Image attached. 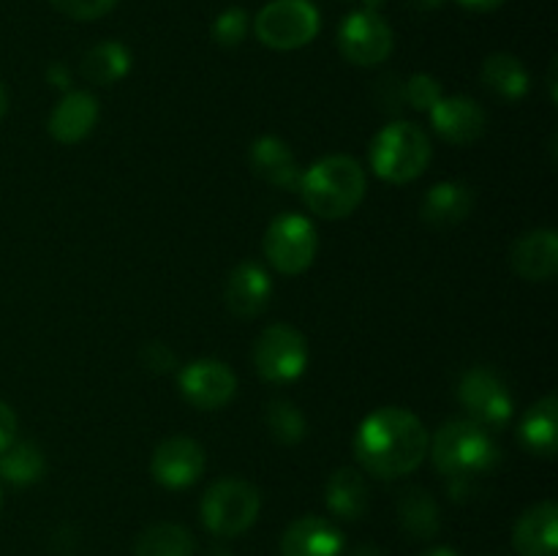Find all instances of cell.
<instances>
[{
    "label": "cell",
    "mask_w": 558,
    "mask_h": 556,
    "mask_svg": "<svg viewBox=\"0 0 558 556\" xmlns=\"http://www.w3.org/2000/svg\"><path fill=\"white\" fill-rule=\"evenodd\" d=\"M338 49L354 65H379L392 52V31L379 11H352L338 27Z\"/></svg>",
    "instance_id": "10"
},
{
    "label": "cell",
    "mask_w": 558,
    "mask_h": 556,
    "mask_svg": "<svg viewBox=\"0 0 558 556\" xmlns=\"http://www.w3.org/2000/svg\"><path fill=\"white\" fill-rule=\"evenodd\" d=\"M180 392L191 407L213 412L232 401L238 392V376L223 360L202 358L180 371Z\"/></svg>",
    "instance_id": "11"
},
{
    "label": "cell",
    "mask_w": 558,
    "mask_h": 556,
    "mask_svg": "<svg viewBox=\"0 0 558 556\" xmlns=\"http://www.w3.org/2000/svg\"><path fill=\"white\" fill-rule=\"evenodd\" d=\"M512 545L521 556H556L558 548V507L545 499L529 507L512 529Z\"/></svg>",
    "instance_id": "19"
},
{
    "label": "cell",
    "mask_w": 558,
    "mask_h": 556,
    "mask_svg": "<svg viewBox=\"0 0 558 556\" xmlns=\"http://www.w3.org/2000/svg\"><path fill=\"white\" fill-rule=\"evenodd\" d=\"M458 398H461V407L466 409L469 420L485 431L505 428L515 412V403H512L501 376L488 368L466 371L458 385Z\"/></svg>",
    "instance_id": "9"
},
{
    "label": "cell",
    "mask_w": 558,
    "mask_h": 556,
    "mask_svg": "<svg viewBox=\"0 0 558 556\" xmlns=\"http://www.w3.org/2000/svg\"><path fill=\"white\" fill-rule=\"evenodd\" d=\"M251 172L265 180L267 185H276L283 191H298L300 185V167L294 158L292 147L281 136H259L248 150Z\"/></svg>",
    "instance_id": "17"
},
{
    "label": "cell",
    "mask_w": 558,
    "mask_h": 556,
    "mask_svg": "<svg viewBox=\"0 0 558 556\" xmlns=\"http://www.w3.org/2000/svg\"><path fill=\"white\" fill-rule=\"evenodd\" d=\"M414 9H436V5H441V0H412Z\"/></svg>",
    "instance_id": "38"
},
{
    "label": "cell",
    "mask_w": 558,
    "mask_h": 556,
    "mask_svg": "<svg viewBox=\"0 0 558 556\" xmlns=\"http://www.w3.org/2000/svg\"><path fill=\"white\" fill-rule=\"evenodd\" d=\"M150 472L163 488H189L205 472V450H202L199 442L189 439V436H172L156 447Z\"/></svg>",
    "instance_id": "12"
},
{
    "label": "cell",
    "mask_w": 558,
    "mask_h": 556,
    "mask_svg": "<svg viewBox=\"0 0 558 556\" xmlns=\"http://www.w3.org/2000/svg\"><path fill=\"white\" fill-rule=\"evenodd\" d=\"M265 425L270 431V436L281 445H298V442L305 439L308 434V423H305V414L294 407L292 401H278L267 403L265 412Z\"/></svg>",
    "instance_id": "28"
},
{
    "label": "cell",
    "mask_w": 558,
    "mask_h": 556,
    "mask_svg": "<svg viewBox=\"0 0 558 556\" xmlns=\"http://www.w3.org/2000/svg\"><path fill=\"white\" fill-rule=\"evenodd\" d=\"M16 442V414L5 401H0V452Z\"/></svg>",
    "instance_id": "33"
},
{
    "label": "cell",
    "mask_w": 558,
    "mask_h": 556,
    "mask_svg": "<svg viewBox=\"0 0 558 556\" xmlns=\"http://www.w3.org/2000/svg\"><path fill=\"white\" fill-rule=\"evenodd\" d=\"M49 3H52L60 14L71 16V20L90 22L109 14V11L118 5V0H49Z\"/></svg>",
    "instance_id": "31"
},
{
    "label": "cell",
    "mask_w": 558,
    "mask_h": 556,
    "mask_svg": "<svg viewBox=\"0 0 558 556\" xmlns=\"http://www.w3.org/2000/svg\"><path fill=\"white\" fill-rule=\"evenodd\" d=\"M398 521L403 532L412 534L414 540H430L439 534L441 512L428 491L409 488L398 499Z\"/></svg>",
    "instance_id": "24"
},
{
    "label": "cell",
    "mask_w": 558,
    "mask_h": 556,
    "mask_svg": "<svg viewBox=\"0 0 558 556\" xmlns=\"http://www.w3.org/2000/svg\"><path fill=\"white\" fill-rule=\"evenodd\" d=\"M256 374L270 385H292L308 368V343L292 325H270L254 343Z\"/></svg>",
    "instance_id": "7"
},
{
    "label": "cell",
    "mask_w": 558,
    "mask_h": 556,
    "mask_svg": "<svg viewBox=\"0 0 558 556\" xmlns=\"http://www.w3.org/2000/svg\"><path fill=\"white\" fill-rule=\"evenodd\" d=\"M352 556H381V554H379V548H376V545H360V548L354 551Z\"/></svg>",
    "instance_id": "36"
},
{
    "label": "cell",
    "mask_w": 558,
    "mask_h": 556,
    "mask_svg": "<svg viewBox=\"0 0 558 556\" xmlns=\"http://www.w3.org/2000/svg\"><path fill=\"white\" fill-rule=\"evenodd\" d=\"M365 185L368 180L357 158L325 156L300 174L298 191L314 216L336 221L357 210L360 202L365 200Z\"/></svg>",
    "instance_id": "3"
},
{
    "label": "cell",
    "mask_w": 558,
    "mask_h": 556,
    "mask_svg": "<svg viewBox=\"0 0 558 556\" xmlns=\"http://www.w3.org/2000/svg\"><path fill=\"white\" fill-rule=\"evenodd\" d=\"M341 529L319 516L298 518L281 537V556H341Z\"/></svg>",
    "instance_id": "16"
},
{
    "label": "cell",
    "mask_w": 558,
    "mask_h": 556,
    "mask_svg": "<svg viewBox=\"0 0 558 556\" xmlns=\"http://www.w3.org/2000/svg\"><path fill=\"white\" fill-rule=\"evenodd\" d=\"M423 556H458V551L445 548V545H441V548H430V551H425Z\"/></svg>",
    "instance_id": "37"
},
{
    "label": "cell",
    "mask_w": 558,
    "mask_h": 556,
    "mask_svg": "<svg viewBox=\"0 0 558 556\" xmlns=\"http://www.w3.org/2000/svg\"><path fill=\"white\" fill-rule=\"evenodd\" d=\"M259 491L240 478H223L202 499V523L216 537H238L259 518Z\"/></svg>",
    "instance_id": "5"
},
{
    "label": "cell",
    "mask_w": 558,
    "mask_h": 556,
    "mask_svg": "<svg viewBox=\"0 0 558 556\" xmlns=\"http://www.w3.org/2000/svg\"><path fill=\"white\" fill-rule=\"evenodd\" d=\"M436 469L452 483L456 494H466L474 480L494 472L501 461L499 445L490 431L480 428L469 418L447 420L430 445Z\"/></svg>",
    "instance_id": "2"
},
{
    "label": "cell",
    "mask_w": 558,
    "mask_h": 556,
    "mask_svg": "<svg viewBox=\"0 0 558 556\" xmlns=\"http://www.w3.org/2000/svg\"><path fill=\"white\" fill-rule=\"evenodd\" d=\"M483 85L505 101H521L529 93V74L510 52H494L483 63Z\"/></svg>",
    "instance_id": "25"
},
{
    "label": "cell",
    "mask_w": 558,
    "mask_h": 556,
    "mask_svg": "<svg viewBox=\"0 0 558 556\" xmlns=\"http://www.w3.org/2000/svg\"><path fill=\"white\" fill-rule=\"evenodd\" d=\"M354 456L374 478H403L428 456V431L409 409L381 407L360 423Z\"/></svg>",
    "instance_id": "1"
},
{
    "label": "cell",
    "mask_w": 558,
    "mask_h": 556,
    "mask_svg": "<svg viewBox=\"0 0 558 556\" xmlns=\"http://www.w3.org/2000/svg\"><path fill=\"white\" fill-rule=\"evenodd\" d=\"M319 25V11L311 0H270L254 20L256 38L278 52H292L311 44Z\"/></svg>",
    "instance_id": "6"
},
{
    "label": "cell",
    "mask_w": 558,
    "mask_h": 556,
    "mask_svg": "<svg viewBox=\"0 0 558 556\" xmlns=\"http://www.w3.org/2000/svg\"><path fill=\"white\" fill-rule=\"evenodd\" d=\"M248 14H245V9H240V5H232V9L221 11V14L216 16V22H213V38H216L218 47L223 49H234L243 44V38L248 36Z\"/></svg>",
    "instance_id": "29"
},
{
    "label": "cell",
    "mask_w": 558,
    "mask_h": 556,
    "mask_svg": "<svg viewBox=\"0 0 558 556\" xmlns=\"http://www.w3.org/2000/svg\"><path fill=\"white\" fill-rule=\"evenodd\" d=\"M44 452L33 442H11L0 452V478L11 485H31L44 478Z\"/></svg>",
    "instance_id": "27"
},
{
    "label": "cell",
    "mask_w": 558,
    "mask_h": 556,
    "mask_svg": "<svg viewBox=\"0 0 558 556\" xmlns=\"http://www.w3.org/2000/svg\"><path fill=\"white\" fill-rule=\"evenodd\" d=\"M213 556H229V554H221V551H218V554H213Z\"/></svg>",
    "instance_id": "40"
},
{
    "label": "cell",
    "mask_w": 558,
    "mask_h": 556,
    "mask_svg": "<svg viewBox=\"0 0 558 556\" xmlns=\"http://www.w3.org/2000/svg\"><path fill=\"white\" fill-rule=\"evenodd\" d=\"M325 501L332 516L343 518V521H357V518H363L371 505V491L363 472L349 467L332 472L330 480H327Z\"/></svg>",
    "instance_id": "21"
},
{
    "label": "cell",
    "mask_w": 558,
    "mask_h": 556,
    "mask_svg": "<svg viewBox=\"0 0 558 556\" xmlns=\"http://www.w3.org/2000/svg\"><path fill=\"white\" fill-rule=\"evenodd\" d=\"M430 125L436 134L450 145H472L485 134V112L474 98L466 96H441L434 107L428 109Z\"/></svg>",
    "instance_id": "13"
},
{
    "label": "cell",
    "mask_w": 558,
    "mask_h": 556,
    "mask_svg": "<svg viewBox=\"0 0 558 556\" xmlns=\"http://www.w3.org/2000/svg\"><path fill=\"white\" fill-rule=\"evenodd\" d=\"M474 207V191L461 180H445L430 185L420 202V216L434 229H452L466 221Z\"/></svg>",
    "instance_id": "20"
},
{
    "label": "cell",
    "mask_w": 558,
    "mask_h": 556,
    "mask_svg": "<svg viewBox=\"0 0 558 556\" xmlns=\"http://www.w3.org/2000/svg\"><path fill=\"white\" fill-rule=\"evenodd\" d=\"M512 270L526 281H550L558 270L556 229H532L512 243Z\"/></svg>",
    "instance_id": "15"
},
{
    "label": "cell",
    "mask_w": 558,
    "mask_h": 556,
    "mask_svg": "<svg viewBox=\"0 0 558 556\" xmlns=\"http://www.w3.org/2000/svg\"><path fill=\"white\" fill-rule=\"evenodd\" d=\"M5 109H9V93H5L3 82H0V118L5 114Z\"/></svg>",
    "instance_id": "39"
},
{
    "label": "cell",
    "mask_w": 558,
    "mask_h": 556,
    "mask_svg": "<svg viewBox=\"0 0 558 556\" xmlns=\"http://www.w3.org/2000/svg\"><path fill=\"white\" fill-rule=\"evenodd\" d=\"M140 360L147 371H153V374H169V371L178 365V358H174L172 349L161 341L145 343L140 352Z\"/></svg>",
    "instance_id": "32"
},
{
    "label": "cell",
    "mask_w": 558,
    "mask_h": 556,
    "mask_svg": "<svg viewBox=\"0 0 558 556\" xmlns=\"http://www.w3.org/2000/svg\"><path fill=\"white\" fill-rule=\"evenodd\" d=\"M194 537L180 523H153L136 537L134 556H191Z\"/></svg>",
    "instance_id": "26"
},
{
    "label": "cell",
    "mask_w": 558,
    "mask_h": 556,
    "mask_svg": "<svg viewBox=\"0 0 558 556\" xmlns=\"http://www.w3.org/2000/svg\"><path fill=\"white\" fill-rule=\"evenodd\" d=\"M131 71V52L120 41H101L82 55L80 74L93 85L109 87Z\"/></svg>",
    "instance_id": "23"
},
{
    "label": "cell",
    "mask_w": 558,
    "mask_h": 556,
    "mask_svg": "<svg viewBox=\"0 0 558 556\" xmlns=\"http://www.w3.org/2000/svg\"><path fill=\"white\" fill-rule=\"evenodd\" d=\"M458 3H461L463 9H469V11H477V14H485V11H494V9H499V5L505 3V0H458Z\"/></svg>",
    "instance_id": "35"
},
{
    "label": "cell",
    "mask_w": 558,
    "mask_h": 556,
    "mask_svg": "<svg viewBox=\"0 0 558 556\" xmlns=\"http://www.w3.org/2000/svg\"><path fill=\"white\" fill-rule=\"evenodd\" d=\"M319 238L311 218L300 213H283L272 218L265 232V256L281 276H300L316 259Z\"/></svg>",
    "instance_id": "8"
},
{
    "label": "cell",
    "mask_w": 558,
    "mask_h": 556,
    "mask_svg": "<svg viewBox=\"0 0 558 556\" xmlns=\"http://www.w3.org/2000/svg\"><path fill=\"white\" fill-rule=\"evenodd\" d=\"M47 80H49V85H54V87H69L71 85V76H69V69H65L63 63H52L49 65V71H47Z\"/></svg>",
    "instance_id": "34"
},
{
    "label": "cell",
    "mask_w": 558,
    "mask_h": 556,
    "mask_svg": "<svg viewBox=\"0 0 558 556\" xmlns=\"http://www.w3.org/2000/svg\"><path fill=\"white\" fill-rule=\"evenodd\" d=\"M371 169L387 183H412L430 161V140L417 123L396 120L371 142Z\"/></svg>",
    "instance_id": "4"
},
{
    "label": "cell",
    "mask_w": 558,
    "mask_h": 556,
    "mask_svg": "<svg viewBox=\"0 0 558 556\" xmlns=\"http://www.w3.org/2000/svg\"><path fill=\"white\" fill-rule=\"evenodd\" d=\"M403 96H407V101L412 104L414 109L428 112L445 93H441V85L430 74H414L412 80L407 82V87H403Z\"/></svg>",
    "instance_id": "30"
},
{
    "label": "cell",
    "mask_w": 558,
    "mask_h": 556,
    "mask_svg": "<svg viewBox=\"0 0 558 556\" xmlns=\"http://www.w3.org/2000/svg\"><path fill=\"white\" fill-rule=\"evenodd\" d=\"M98 120V101L87 90H69L49 114V136L60 145H76L93 131Z\"/></svg>",
    "instance_id": "18"
},
{
    "label": "cell",
    "mask_w": 558,
    "mask_h": 556,
    "mask_svg": "<svg viewBox=\"0 0 558 556\" xmlns=\"http://www.w3.org/2000/svg\"><path fill=\"white\" fill-rule=\"evenodd\" d=\"M270 298L272 281L262 265H256V262H240L229 273L227 287H223V300H227V309L238 319H256L259 314H265V309L270 305Z\"/></svg>",
    "instance_id": "14"
},
{
    "label": "cell",
    "mask_w": 558,
    "mask_h": 556,
    "mask_svg": "<svg viewBox=\"0 0 558 556\" xmlns=\"http://www.w3.org/2000/svg\"><path fill=\"white\" fill-rule=\"evenodd\" d=\"M556 425H558V401L556 396H545L523 414L521 428V445L526 447L532 456L539 458H554L556 456Z\"/></svg>",
    "instance_id": "22"
}]
</instances>
